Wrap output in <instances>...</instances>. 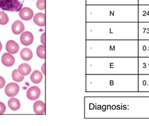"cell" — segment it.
<instances>
[{
  "mask_svg": "<svg viewBox=\"0 0 149 126\" xmlns=\"http://www.w3.org/2000/svg\"><path fill=\"white\" fill-rule=\"evenodd\" d=\"M18 71L20 74L25 76L30 74L31 71V68L29 65L24 63L19 66Z\"/></svg>",
  "mask_w": 149,
  "mask_h": 126,
  "instance_id": "9a60e30c",
  "label": "cell"
},
{
  "mask_svg": "<svg viewBox=\"0 0 149 126\" xmlns=\"http://www.w3.org/2000/svg\"><path fill=\"white\" fill-rule=\"evenodd\" d=\"M19 86L14 82H11L5 88V94L8 97H15L19 93Z\"/></svg>",
  "mask_w": 149,
  "mask_h": 126,
  "instance_id": "8992f818",
  "label": "cell"
},
{
  "mask_svg": "<svg viewBox=\"0 0 149 126\" xmlns=\"http://www.w3.org/2000/svg\"><path fill=\"white\" fill-rule=\"evenodd\" d=\"M43 79V75L42 73L38 71L35 70L30 76V80L34 84H39L42 81Z\"/></svg>",
  "mask_w": 149,
  "mask_h": 126,
  "instance_id": "e0dca14e",
  "label": "cell"
},
{
  "mask_svg": "<svg viewBox=\"0 0 149 126\" xmlns=\"http://www.w3.org/2000/svg\"><path fill=\"white\" fill-rule=\"evenodd\" d=\"M33 20L34 23L38 26L43 27L45 26V14L43 13H39L34 15Z\"/></svg>",
  "mask_w": 149,
  "mask_h": 126,
  "instance_id": "5bb4252c",
  "label": "cell"
},
{
  "mask_svg": "<svg viewBox=\"0 0 149 126\" xmlns=\"http://www.w3.org/2000/svg\"><path fill=\"white\" fill-rule=\"evenodd\" d=\"M41 94V91L38 86H31L26 92L27 97L31 100H36L38 99Z\"/></svg>",
  "mask_w": 149,
  "mask_h": 126,
  "instance_id": "52a82bcc",
  "label": "cell"
},
{
  "mask_svg": "<svg viewBox=\"0 0 149 126\" xmlns=\"http://www.w3.org/2000/svg\"><path fill=\"white\" fill-rule=\"evenodd\" d=\"M0 15H1V12H0Z\"/></svg>",
  "mask_w": 149,
  "mask_h": 126,
  "instance_id": "83f0119b",
  "label": "cell"
},
{
  "mask_svg": "<svg viewBox=\"0 0 149 126\" xmlns=\"http://www.w3.org/2000/svg\"><path fill=\"white\" fill-rule=\"evenodd\" d=\"M92 37L94 39H138L137 23L94 24Z\"/></svg>",
  "mask_w": 149,
  "mask_h": 126,
  "instance_id": "7a4b0ae2",
  "label": "cell"
},
{
  "mask_svg": "<svg viewBox=\"0 0 149 126\" xmlns=\"http://www.w3.org/2000/svg\"><path fill=\"white\" fill-rule=\"evenodd\" d=\"M20 39L22 45L25 46H28L33 43L34 40V36L31 32L26 31L22 33Z\"/></svg>",
  "mask_w": 149,
  "mask_h": 126,
  "instance_id": "ba28073f",
  "label": "cell"
},
{
  "mask_svg": "<svg viewBox=\"0 0 149 126\" xmlns=\"http://www.w3.org/2000/svg\"><path fill=\"white\" fill-rule=\"evenodd\" d=\"M91 49L94 55L137 56L139 53V42L134 41L94 42Z\"/></svg>",
  "mask_w": 149,
  "mask_h": 126,
  "instance_id": "3957f363",
  "label": "cell"
},
{
  "mask_svg": "<svg viewBox=\"0 0 149 126\" xmlns=\"http://www.w3.org/2000/svg\"><path fill=\"white\" fill-rule=\"evenodd\" d=\"M20 56L21 58L24 61H28L33 58V52L30 50V49L28 48H23L20 52Z\"/></svg>",
  "mask_w": 149,
  "mask_h": 126,
  "instance_id": "2e32d148",
  "label": "cell"
},
{
  "mask_svg": "<svg viewBox=\"0 0 149 126\" xmlns=\"http://www.w3.org/2000/svg\"><path fill=\"white\" fill-rule=\"evenodd\" d=\"M9 22V18L8 15L3 11H1L0 15V24L4 25L7 24Z\"/></svg>",
  "mask_w": 149,
  "mask_h": 126,
  "instance_id": "44dd1931",
  "label": "cell"
},
{
  "mask_svg": "<svg viewBox=\"0 0 149 126\" xmlns=\"http://www.w3.org/2000/svg\"><path fill=\"white\" fill-rule=\"evenodd\" d=\"M40 41L41 43L43 44V45H45V33H43L41 37H40Z\"/></svg>",
  "mask_w": 149,
  "mask_h": 126,
  "instance_id": "d4e9b609",
  "label": "cell"
},
{
  "mask_svg": "<svg viewBox=\"0 0 149 126\" xmlns=\"http://www.w3.org/2000/svg\"><path fill=\"white\" fill-rule=\"evenodd\" d=\"M1 62L4 66L6 67H11L14 65L15 59L14 57L10 53H5L2 56Z\"/></svg>",
  "mask_w": 149,
  "mask_h": 126,
  "instance_id": "30bf717a",
  "label": "cell"
},
{
  "mask_svg": "<svg viewBox=\"0 0 149 126\" xmlns=\"http://www.w3.org/2000/svg\"><path fill=\"white\" fill-rule=\"evenodd\" d=\"M34 111L37 114H45V103L42 101H37L33 105Z\"/></svg>",
  "mask_w": 149,
  "mask_h": 126,
  "instance_id": "4fadbf2b",
  "label": "cell"
},
{
  "mask_svg": "<svg viewBox=\"0 0 149 126\" xmlns=\"http://www.w3.org/2000/svg\"><path fill=\"white\" fill-rule=\"evenodd\" d=\"M41 70H42V72L43 74H45V63H44L42 66L41 67Z\"/></svg>",
  "mask_w": 149,
  "mask_h": 126,
  "instance_id": "484cf974",
  "label": "cell"
},
{
  "mask_svg": "<svg viewBox=\"0 0 149 126\" xmlns=\"http://www.w3.org/2000/svg\"><path fill=\"white\" fill-rule=\"evenodd\" d=\"M6 111V106L4 103L0 102V114H3Z\"/></svg>",
  "mask_w": 149,
  "mask_h": 126,
  "instance_id": "603a6c76",
  "label": "cell"
},
{
  "mask_svg": "<svg viewBox=\"0 0 149 126\" xmlns=\"http://www.w3.org/2000/svg\"><path fill=\"white\" fill-rule=\"evenodd\" d=\"M8 106L11 110L16 111L20 108V103L17 99L13 97L8 100Z\"/></svg>",
  "mask_w": 149,
  "mask_h": 126,
  "instance_id": "ac0fdd59",
  "label": "cell"
},
{
  "mask_svg": "<svg viewBox=\"0 0 149 126\" xmlns=\"http://www.w3.org/2000/svg\"><path fill=\"white\" fill-rule=\"evenodd\" d=\"M12 78L14 80V81L20 82L24 80V76L19 74L18 70H14L12 73Z\"/></svg>",
  "mask_w": 149,
  "mask_h": 126,
  "instance_id": "d6986e66",
  "label": "cell"
},
{
  "mask_svg": "<svg viewBox=\"0 0 149 126\" xmlns=\"http://www.w3.org/2000/svg\"><path fill=\"white\" fill-rule=\"evenodd\" d=\"M6 50L10 54H16L19 50V45L14 40H8L6 44Z\"/></svg>",
  "mask_w": 149,
  "mask_h": 126,
  "instance_id": "8fae6325",
  "label": "cell"
},
{
  "mask_svg": "<svg viewBox=\"0 0 149 126\" xmlns=\"http://www.w3.org/2000/svg\"><path fill=\"white\" fill-rule=\"evenodd\" d=\"M5 85V80L0 76V89L3 88Z\"/></svg>",
  "mask_w": 149,
  "mask_h": 126,
  "instance_id": "cb8c5ba5",
  "label": "cell"
},
{
  "mask_svg": "<svg viewBox=\"0 0 149 126\" xmlns=\"http://www.w3.org/2000/svg\"><path fill=\"white\" fill-rule=\"evenodd\" d=\"M11 30L14 34L19 35L24 31L25 26L21 21L16 20L12 24Z\"/></svg>",
  "mask_w": 149,
  "mask_h": 126,
  "instance_id": "7c38bea8",
  "label": "cell"
},
{
  "mask_svg": "<svg viewBox=\"0 0 149 126\" xmlns=\"http://www.w3.org/2000/svg\"><path fill=\"white\" fill-rule=\"evenodd\" d=\"M94 5H138V0H89Z\"/></svg>",
  "mask_w": 149,
  "mask_h": 126,
  "instance_id": "5b68a950",
  "label": "cell"
},
{
  "mask_svg": "<svg viewBox=\"0 0 149 126\" xmlns=\"http://www.w3.org/2000/svg\"><path fill=\"white\" fill-rule=\"evenodd\" d=\"M37 8L40 10L45 9V0H38L37 2Z\"/></svg>",
  "mask_w": 149,
  "mask_h": 126,
  "instance_id": "7402d4cb",
  "label": "cell"
},
{
  "mask_svg": "<svg viewBox=\"0 0 149 126\" xmlns=\"http://www.w3.org/2000/svg\"><path fill=\"white\" fill-rule=\"evenodd\" d=\"M37 54L38 56L42 59H45V45H40L37 49Z\"/></svg>",
  "mask_w": 149,
  "mask_h": 126,
  "instance_id": "ffe728a7",
  "label": "cell"
},
{
  "mask_svg": "<svg viewBox=\"0 0 149 126\" xmlns=\"http://www.w3.org/2000/svg\"><path fill=\"white\" fill-rule=\"evenodd\" d=\"M19 16L20 17L25 21H28L31 20L34 15L33 11L30 8H23L19 11Z\"/></svg>",
  "mask_w": 149,
  "mask_h": 126,
  "instance_id": "9c48e42d",
  "label": "cell"
},
{
  "mask_svg": "<svg viewBox=\"0 0 149 126\" xmlns=\"http://www.w3.org/2000/svg\"><path fill=\"white\" fill-rule=\"evenodd\" d=\"M24 0H0V9L11 12H18L22 8Z\"/></svg>",
  "mask_w": 149,
  "mask_h": 126,
  "instance_id": "277c9868",
  "label": "cell"
},
{
  "mask_svg": "<svg viewBox=\"0 0 149 126\" xmlns=\"http://www.w3.org/2000/svg\"><path fill=\"white\" fill-rule=\"evenodd\" d=\"M138 5H94L90 14L94 22H138Z\"/></svg>",
  "mask_w": 149,
  "mask_h": 126,
  "instance_id": "6da1fadb",
  "label": "cell"
},
{
  "mask_svg": "<svg viewBox=\"0 0 149 126\" xmlns=\"http://www.w3.org/2000/svg\"><path fill=\"white\" fill-rule=\"evenodd\" d=\"M2 49V43H1V42L0 41V52L1 51Z\"/></svg>",
  "mask_w": 149,
  "mask_h": 126,
  "instance_id": "4316f807",
  "label": "cell"
}]
</instances>
